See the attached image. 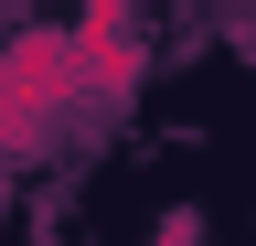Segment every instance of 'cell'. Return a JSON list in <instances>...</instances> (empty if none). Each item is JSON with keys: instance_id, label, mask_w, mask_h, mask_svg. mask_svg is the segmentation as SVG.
I'll list each match as a JSON object with an SVG mask.
<instances>
[{"instance_id": "1", "label": "cell", "mask_w": 256, "mask_h": 246, "mask_svg": "<svg viewBox=\"0 0 256 246\" xmlns=\"http://www.w3.org/2000/svg\"><path fill=\"white\" fill-rule=\"evenodd\" d=\"M64 107H86L75 43H64V33H11V43H0V150H32Z\"/></svg>"}, {"instance_id": "2", "label": "cell", "mask_w": 256, "mask_h": 246, "mask_svg": "<svg viewBox=\"0 0 256 246\" xmlns=\"http://www.w3.org/2000/svg\"><path fill=\"white\" fill-rule=\"evenodd\" d=\"M64 43H75V86L86 97H128L150 65V43H139V0H86L75 22H64Z\"/></svg>"}]
</instances>
